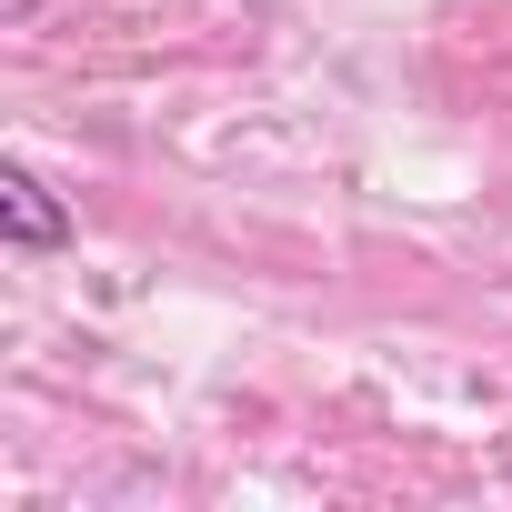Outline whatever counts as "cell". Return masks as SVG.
I'll use <instances>...</instances> for the list:
<instances>
[{"instance_id":"cell-1","label":"cell","mask_w":512,"mask_h":512,"mask_svg":"<svg viewBox=\"0 0 512 512\" xmlns=\"http://www.w3.org/2000/svg\"><path fill=\"white\" fill-rule=\"evenodd\" d=\"M0 241L11 251H61L71 241V211L51 201V181L31 161H0Z\"/></svg>"}]
</instances>
